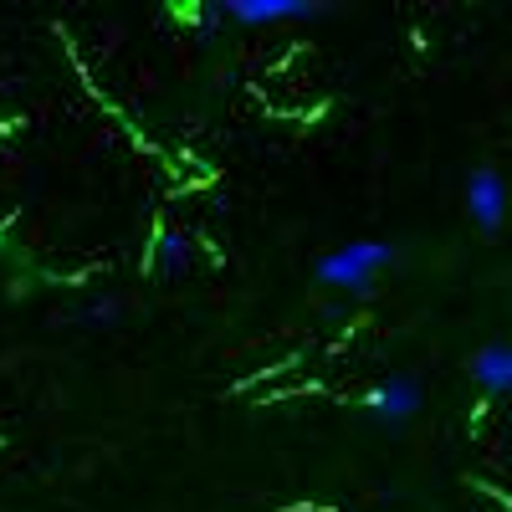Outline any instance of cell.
<instances>
[{"mask_svg":"<svg viewBox=\"0 0 512 512\" xmlns=\"http://www.w3.org/2000/svg\"><path fill=\"white\" fill-rule=\"evenodd\" d=\"M390 262H395V246L364 236V241H344V246L323 251V256H318V267H313V277H318L323 287H338V292L364 297V292L374 287V277L390 267Z\"/></svg>","mask_w":512,"mask_h":512,"instance_id":"cell-1","label":"cell"},{"mask_svg":"<svg viewBox=\"0 0 512 512\" xmlns=\"http://www.w3.org/2000/svg\"><path fill=\"white\" fill-rule=\"evenodd\" d=\"M420 379L415 374H390V379H379L374 390L364 395V410L374 425H390V431H400V425H410L420 415Z\"/></svg>","mask_w":512,"mask_h":512,"instance_id":"cell-2","label":"cell"},{"mask_svg":"<svg viewBox=\"0 0 512 512\" xmlns=\"http://www.w3.org/2000/svg\"><path fill=\"white\" fill-rule=\"evenodd\" d=\"M466 216H472L482 231H502V221H507V180L492 164L466 175Z\"/></svg>","mask_w":512,"mask_h":512,"instance_id":"cell-3","label":"cell"},{"mask_svg":"<svg viewBox=\"0 0 512 512\" xmlns=\"http://www.w3.org/2000/svg\"><path fill=\"white\" fill-rule=\"evenodd\" d=\"M221 16L241 26H277V21H318L328 6H308V0H221Z\"/></svg>","mask_w":512,"mask_h":512,"instance_id":"cell-4","label":"cell"},{"mask_svg":"<svg viewBox=\"0 0 512 512\" xmlns=\"http://www.w3.org/2000/svg\"><path fill=\"white\" fill-rule=\"evenodd\" d=\"M466 369H472L477 390H487V395H512V344H482Z\"/></svg>","mask_w":512,"mask_h":512,"instance_id":"cell-5","label":"cell"},{"mask_svg":"<svg viewBox=\"0 0 512 512\" xmlns=\"http://www.w3.org/2000/svg\"><path fill=\"white\" fill-rule=\"evenodd\" d=\"M185 267H190V246H185V236L164 231V236H159V246H154V272L175 277V272H185Z\"/></svg>","mask_w":512,"mask_h":512,"instance_id":"cell-6","label":"cell"},{"mask_svg":"<svg viewBox=\"0 0 512 512\" xmlns=\"http://www.w3.org/2000/svg\"><path fill=\"white\" fill-rule=\"evenodd\" d=\"M88 318L108 323V318H118V303H113V297H108V303H93V308H88Z\"/></svg>","mask_w":512,"mask_h":512,"instance_id":"cell-7","label":"cell"}]
</instances>
